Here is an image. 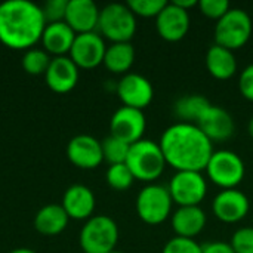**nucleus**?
Segmentation results:
<instances>
[{
	"mask_svg": "<svg viewBox=\"0 0 253 253\" xmlns=\"http://www.w3.org/2000/svg\"><path fill=\"white\" fill-rule=\"evenodd\" d=\"M159 145L166 163L176 169V172L205 170L215 151L213 142L200 130V127L196 123L185 122L166 127Z\"/></svg>",
	"mask_w": 253,
	"mask_h": 253,
	"instance_id": "obj_1",
	"label": "nucleus"
},
{
	"mask_svg": "<svg viewBox=\"0 0 253 253\" xmlns=\"http://www.w3.org/2000/svg\"><path fill=\"white\" fill-rule=\"evenodd\" d=\"M42 7L28 0L0 3V42L15 50L31 49L44 31Z\"/></svg>",
	"mask_w": 253,
	"mask_h": 253,
	"instance_id": "obj_2",
	"label": "nucleus"
},
{
	"mask_svg": "<svg viewBox=\"0 0 253 253\" xmlns=\"http://www.w3.org/2000/svg\"><path fill=\"white\" fill-rule=\"evenodd\" d=\"M126 165L135 179L153 184L162 176L168 163L159 142L142 138L130 145Z\"/></svg>",
	"mask_w": 253,
	"mask_h": 253,
	"instance_id": "obj_3",
	"label": "nucleus"
},
{
	"mask_svg": "<svg viewBox=\"0 0 253 253\" xmlns=\"http://www.w3.org/2000/svg\"><path fill=\"white\" fill-rule=\"evenodd\" d=\"M98 30L113 43L130 42L136 33V16L123 3H110L99 10Z\"/></svg>",
	"mask_w": 253,
	"mask_h": 253,
	"instance_id": "obj_4",
	"label": "nucleus"
},
{
	"mask_svg": "<svg viewBox=\"0 0 253 253\" xmlns=\"http://www.w3.org/2000/svg\"><path fill=\"white\" fill-rule=\"evenodd\" d=\"M119 227L110 216L96 215L86 221L80 231V246L84 253H110L116 251Z\"/></svg>",
	"mask_w": 253,
	"mask_h": 253,
	"instance_id": "obj_5",
	"label": "nucleus"
},
{
	"mask_svg": "<svg viewBox=\"0 0 253 253\" xmlns=\"http://www.w3.org/2000/svg\"><path fill=\"white\" fill-rule=\"evenodd\" d=\"M253 31V24L251 15L239 7H231L215 27V42L216 44L236 50L243 47Z\"/></svg>",
	"mask_w": 253,
	"mask_h": 253,
	"instance_id": "obj_6",
	"label": "nucleus"
},
{
	"mask_svg": "<svg viewBox=\"0 0 253 253\" xmlns=\"http://www.w3.org/2000/svg\"><path fill=\"white\" fill-rule=\"evenodd\" d=\"M172 197L168 187L160 184L145 185L136 197V213L148 225L163 224L172 212Z\"/></svg>",
	"mask_w": 253,
	"mask_h": 253,
	"instance_id": "obj_7",
	"label": "nucleus"
},
{
	"mask_svg": "<svg viewBox=\"0 0 253 253\" xmlns=\"http://www.w3.org/2000/svg\"><path fill=\"white\" fill-rule=\"evenodd\" d=\"M205 170L208 172V178L222 190L236 188L246 173L243 159L231 150L213 151Z\"/></svg>",
	"mask_w": 253,
	"mask_h": 253,
	"instance_id": "obj_8",
	"label": "nucleus"
},
{
	"mask_svg": "<svg viewBox=\"0 0 253 253\" xmlns=\"http://www.w3.org/2000/svg\"><path fill=\"white\" fill-rule=\"evenodd\" d=\"M172 202L179 208L182 206H200L208 194V182L202 172L179 170L176 172L168 187Z\"/></svg>",
	"mask_w": 253,
	"mask_h": 253,
	"instance_id": "obj_9",
	"label": "nucleus"
},
{
	"mask_svg": "<svg viewBox=\"0 0 253 253\" xmlns=\"http://www.w3.org/2000/svg\"><path fill=\"white\" fill-rule=\"evenodd\" d=\"M147 129V119L142 110L120 107L110 120V132L113 136L132 145L142 139Z\"/></svg>",
	"mask_w": 253,
	"mask_h": 253,
	"instance_id": "obj_10",
	"label": "nucleus"
},
{
	"mask_svg": "<svg viewBox=\"0 0 253 253\" xmlns=\"http://www.w3.org/2000/svg\"><path fill=\"white\" fill-rule=\"evenodd\" d=\"M105 42L99 33H83L77 34L70 50V59L84 70H90L104 62L105 56Z\"/></svg>",
	"mask_w": 253,
	"mask_h": 253,
	"instance_id": "obj_11",
	"label": "nucleus"
},
{
	"mask_svg": "<svg viewBox=\"0 0 253 253\" xmlns=\"http://www.w3.org/2000/svg\"><path fill=\"white\" fill-rule=\"evenodd\" d=\"M116 90L125 107L136 110H144L148 107L154 96V87L151 82L138 73L125 74L119 80Z\"/></svg>",
	"mask_w": 253,
	"mask_h": 253,
	"instance_id": "obj_12",
	"label": "nucleus"
},
{
	"mask_svg": "<svg viewBox=\"0 0 253 253\" xmlns=\"http://www.w3.org/2000/svg\"><path fill=\"white\" fill-rule=\"evenodd\" d=\"M249 211L251 202L248 196L237 188L219 191L212 202L213 215L225 224L240 222L248 216Z\"/></svg>",
	"mask_w": 253,
	"mask_h": 253,
	"instance_id": "obj_13",
	"label": "nucleus"
},
{
	"mask_svg": "<svg viewBox=\"0 0 253 253\" xmlns=\"http://www.w3.org/2000/svg\"><path fill=\"white\" fill-rule=\"evenodd\" d=\"M196 125L212 142L227 141L233 136L236 130L231 114L225 108L212 104L205 110Z\"/></svg>",
	"mask_w": 253,
	"mask_h": 253,
	"instance_id": "obj_14",
	"label": "nucleus"
},
{
	"mask_svg": "<svg viewBox=\"0 0 253 253\" xmlns=\"http://www.w3.org/2000/svg\"><path fill=\"white\" fill-rule=\"evenodd\" d=\"M156 28L166 42H179L190 30V13L173 1L168 3L156 18Z\"/></svg>",
	"mask_w": 253,
	"mask_h": 253,
	"instance_id": "obj_15",
	"label": "nucleus"
},
{
	"mask_svg": "<svg viewBox=\"0 0 253 253\" xmlns=\"http://www.w3.org/2000/svg\"><path fill=\"white\" fill-rule=\"evenodd\" d=\"M68 160L80 169H95L102 160V145L90 135H77L67 145Z\"/></svg>",
	"mask_w": 253,
	"mask_h": 253,
	"instance_id": "obj_16",
	"label": "nucleus"
},
{
	"mask_svg": "<svg viewBox=\"0 0 253 253\" xmlns=\"http://www.w3.org/2000/svg\"><path fill=\"white\" fill-rule=\"evenodd\" d=\"M44 80L50 90L67 93L73 90L79 82V67L70 56H55L44 73Z\"/></svg>",
	"mask_w": 253,
	"mask_h": 253,
	"instance_id": "obj_17",
	"label": "nucleus"
},
{
	"mask_svg": "<svg viewBox=\"0 0 253 253\" xmlns=\"http://www.w3.org/2000/svg\"><path fill=\"white\" fill-rule=\"evenodd\" d=\"M64 21L76 34L92 33L98 28L99 9L92 0H68Z\"/></svg>",
	"mask_w": 253,
	"mask_h": 253,
	"instance_id": "obj_18",
	"label": "nucleus"
},
{
	"mask_svg": "<svg viewBox=\"0 0 253 253\" xmlns=\"http://www.w3.org/2000/svg\"><path fill=\"white\" fill-rule=\"evenodd\" d=\"M61 206L71 219H89L95 211V196L89 187L74 184L64 193Z\"/></svg>",
	"mask_w": 253,
	"mask_h": 253,
	"instance_id": "obj_19",
	"label": "nucleus"
},
{
	"mask_svg": "<svg viewBox=\"0 0 253 253\" xmlns=\"http://www.w3.org/2000/svg\"><path fill=\"white\" fill-rule=\"evenodd\" d=\"M208 218L200 206H182L178 208L170 219L172 228L178 237L194 239L206 227Z\"/></svg>",
	"mask_w": 253,
	"mask_h": 253,
	"instance_id": "obj_20",
	"label": "nucleus"
},
{
	"mask_svg": "<svg viewBox=\"0 0 253 253\" xmlns=\"http://www.w3.org/2000/svg\"><path fill=\"white\" fill-rule=\"evenodd\" d=\"M76 36L77 34L65 21L52 22V24H46L44 31L42 34V43L47 53H53L56 56H65V53H70Z\"/></svg>",
	"mask_w": 253,
	"mask_h": 253,
	"instance_id": "obj_21",
	"label": "nucleus"
},
{
	"mask_svg": "<svg viewBox=\"0 0 253 253\" xmlns=\"http://www.w3.org/2000/svg\"><path fill=\"white\" fill-rule=\"evenodd\" d=\"M206 68L212 77L218 80H228L237 71V59L233 50L215 43L206 53Z\"/></svg>",
	"mask_w": 253,
	"mask_h": 253,
	"instance_id": "obj_22",
	"label": "nucleus"
},
{
	"mask_svg": "<svg viewBox=\"0 0 253 253\" xmlns=\"http://www.w3.org/2000/svg\"><path fill=\"white\" fill-rule=\"evenodd\" d=\"M68 219L61 205H46L36 213L34 228L43 236H58L67 228Z\"/></svg>",
	"mask_w": 253,
	"mask_h": 253,
	"instance_id": "obj_23",
	"label": "nucleus"
},
{
	"mask_svg": "<svg viewBox=\"0 0 253 253\" xmlns=\"http://www.w3.org/2000/svg\"><path fill=\"white\" fill-rule=\"evenodd\" d=\"M135 62V49L130 42L113 43L107 47L104 56V65L108 71L114 74H127Z\"/></svg>",
	"mask_w": 253,
	"mask_h": 253,
	"instance_id": "obj_24",
	"label": "nucleus"
},
{
	"mask_svg": "<svg viewBox=\"0 0 253 253\" xmlns=\"http://www.w3.org/2000/svg\"><path fill=\"white\" fill-rule=\"evenodd\" d=\"M211 105V102L202 95H187L179 98L175 102L173 111L176 117H179L185 123H197L205 110Z\"/></svg>",
	"mask_w": 253,
	"mask_h": 253,
	"instance_id": "obj_25",
	"label": "nucleus"
},
{
	"mask_svg": "<svg viewBox=\"0 0 253 253\" xmlns=\"http://www.w3.org/2000/svg\"><path fill=\"white\" fill-rule=\"evenodd\" d=\"M50 61H52V58L49 56V53L46 50L31 47L22 56V68L31 76L44 74L46 70L49 68Z\"/></svg>",
	"mask_w": 253,
	"mask_h": 253,
	"instance_id": "obj_26",
	"label": "nucleus"
},
{
	"mask_svg": "<svg viewBox=\"0 0 253 253\" xmlns=\"http://www.w3.org/2000/svg\"><path fill=\"white\" fill-rule=\"evenodd\" d=\"M102 145V156L104 160H107L110 165H120V163H126L127 159V153L130 145L123 142L122 139L110 135L107 136L104 141H101Z\"/></svg>",
	"mask_w": 253,
	"mask_h": 253,
	"instance_id": "obj_27",
	"label": "nucleus"
},
{
	"mask_svg": "<svg viewBox=\"0 0 253 253\" xmlns=\"http://www.w3.org/2000/svg\"><path fill=\"white\" fill-rule=\"evenodd\" d=\"M105 178H107L108 185L116 191H125V190L130 188L135 181V178L126 163L110 165V168L107 169Z\"/></svg>",
	"mask_w": 253,
	"mask_h": 253,
	"instance_id": "obj_28",
	"label": "nucleus"
},
{
	"mask_svg": "<svg viewBox=\"0 0 253 253\" xmlns=\"http://www.w3.org/2000/svg\"><path fill=\"white\" fill-rule=\"evenodd\" d=\"M129 9L135 13V16H144V18H153L159 16V13L165 9L168 4L166 0H129L126 3Z\"/></svg>",
	"mask_w": 253,
	"mask_h": 253,
	"instance_id": "obj_29",
	"label": "nucleus"
},
{
	"mask_svg": "<svg viewBox=\"0 0 253 253\" xmlns=\"http://www.w3.org/2000/svg\"><path fill=\"white\" fill-rule=\"evenodd\" d=\"M162 253H202V245H199L194 239L176 236L165 245Z\"/></svg>",
	"mask_w": 253,
	"mask_h": 253,
	"instance_id": "obj_30",
	"label": "nucleus"
},
{
	"mask_svg": "<svg viewBox=\"0 0 253 253\" xmlns=\"http://www.w3.org/2000/svg\"><path fill=\"white\" fill-rule=\"evenodd\" d=\"M236 253H253V227H242L231 237Z\"/></svg>",
	"mask_w": 253,
	"mask_h": 253,
	"instance_id": "obj_31",
	"label": "nucleus"
},
{
	"mask_svg": "<svg viewBox=\"0 0 253 253\" xmlns=\"http://www.w3.org/2000/svg\"><path fill=\"white\" fill-rule=\"evenodd\" d=\"M199 9L205 16L219 21L231 9V6L227 0H200Z\"/></svg>",
	"mask_w": 253,
	"mask_h": 253,
	"instance_id": "obj_32",
	"label": "nucleus"
},
{
	"mask_svg": "<svg viewBox=\"0 0 253 253\" xmlns=\"http://www.w3.org/2000/svg\"><path fill=\"white\" fill-rule=\"evenodd\" d=\"M67 4H68V0H47L42 7L46 24L64 21Z\"/></svg>",
	"mask_w": 253,
	"mask_h": 253,
	"instance_id": "obj_33",
	"label": "nucleus"
},
{
	"mask_svg": "<svg viewBox=\"0 0 253 253\" xmlns=\"http://www.w3.org/2000/svg\"><path fill=\"white\" fill-rule=\"evenodd\" d=\"M239 89L246 99L253 102V64L243 68L239 79Z\"/></svg>",
	"mask_w": 253,
	"mask_h": 253,
	"instance_id": "obj_34",
	"label": "nucleus"
},
{
	"mask_svg": "<svg viewBox=\"0 0 253 253\" xmlns=\"http://www.w3.org/2000/svg\"><path fill=\"white\" fill-rule=\"evenodd\" d=\"M202 253H236L231 243L227 242H209L202 245Z\"/></svg>",
	"mask_w": 253,
	"mask_h": 253,
	"instance_id": "obj_35",
	"label": "nucleus"
},
{
	"mask_svg": "<svg viewBox=\"0 0 253 253\" xmlns=\"http://www.w3.org/2000/svg\"><path fill=\"white\" fill-rule=\"evenodd\" d=\"M173 3H175V4H178L179 7L185 9V10H190L191 7H194V6H197V4H199L196 0H175Z\"/></svg>",
	"mask_w": 253,
	"mask_h": 253,
	"instance_id": "obj_36",
	"label": "nucleus"
},
{
	"mask_svg": "<svg viewBox=\"0 0 253 253\" xmlns=\"http://www.w3.org/2000/svg\"><path fill=\"white\" fill-rule=\"evenodd\" d=\"M9 253H36L34 251H31V249H27V248H19V249H15V251H12V252Z\"/></svg>",
	"mask_w": 253,
	"mask_h": 253,
	"instance_id": "obj_37",
	"label": "nucleus"
},
{
	"mask_svg": "<svg viewBox=\"0 0 253 253\" xmlns=\"http://www.w3.org/2000/svg\"><path fill=\"white\" fill-rule=\"evenodd\" d=\"M248 132H249L251 138H253V117L249 120V123H248Z\"/></svg>",
	"mask_w": 253,
	"mask_h": 253,
	"instance_id": "obj_38",
	"label": "nucleus"
},
{
	"mask_svg": "<svg viewBox=\"0 0 253 253\" xmlns=\"http://www.w3.org/2000/svg\"><path fill=\"white\" fill-rule=\"evenodd\" d=\"M110 253H123V252H120V251H113V252H110Z\"/></svg>",
	"mask_w": 253,
	"mask_h": 253,
	"instance_id": "obj_39",
	"label": "nucleus"
}]
</instances>
